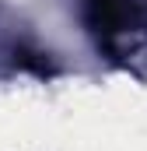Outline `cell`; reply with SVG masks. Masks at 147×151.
<instances>
[{"label":"cell","mask_w":147,"mask_h":151,"mask_svg":"<svg viewBox=\"0 0 147 151\" xmlns=\"http://www.w3.org/2000/svg\"><path fill=\"white\" fill-rule=\"evenodd\" d=\"M77 7L102 56L130 67L147 53V0H77Z\"/></svg>","instance_id":"cell-1"}]
</instances>
